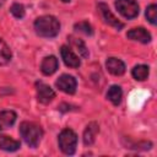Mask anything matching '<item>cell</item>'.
<instances>
[{"instance_id": "ac0fdd59", "label": "cell", "mask_w": 157, "mask_h": 157, "mask_svg": "<svg viewBox=\"0 0 157 157\" xmlns=\"http://www.w3.org/2000/svg\"><path fill=\"white\" fill-rule=\"evenodd\" d=\"M67 39H69V42L71 43V45H72V47H75V48H76V50H77V52H78L83 58H87V56H88V49L86 48L85 43H83L81 39L75 38V37H72V36H70Z\"/></svg>"}, {"instance_id": "30bf717a", "label": "cell", "mask_w": 157, "mask_h": 157, "mask_svg": "<svg viewBox=\"0 0 157 157\" xmlns=\"http://www.w3.org/2000/svg\"><path fill=\"white\" fill-rule=\"evenodd\" d=\"M105 66H107L108 71L115 76H120L125 72V64L118 58H108Z\"/></svg>"}, {"instance_id": "9a60e30c", "label": "cell", "mask_w": 157, "mask_h": 157, "mask_svg": "<svg viewBox=\"0 0 157 157\" xmlns=\"http://www.w3.org/2000/svg\"><path fill=\"white\" fill-rule=\"evenodd\" d=\"M121 96H123V92H121V88L117 85H113L108 92H107V98L114 104V105H118L121 101Z\"/></svg>"}, {"instance_id": "603a6c76", "label": "cell", "mask_w": 157, "mask_h": 157, "mask_svg": "<svg viewBox=\"0 0 157 157\" xmlns=\"http://www.w3.org/2000/svg\"><path fill=\"white\" fill-rule=\"evenodd\" d=\"M61 1H63V2H69L70 0H61Z\"/></svg>"}, {"instance_id": "8992f818", "label": "cell", "mask_w": 157, "mask_h": 157, "mask_svg": "<svg viewBox=\"0 0 157 157\" xmlns=\"http://www.w3.org/2000/svg\"><path fill=\"white\" fill-rule=\"evenodd\" d=\"M98 10H99V12H101V15H102V17H103V20H104L105 23H108L109 26H112V27H114V28H117V29H121V28L124 27V23H121V22L112 13V11L109 10V7H108L107 4L99 2V4H98Z\"/></svg>"}, {"instance_id": "2e32d148", "label": "cell", "mask_w": 157, "mask_h": 157, "mask_svg": "<svg viewBox=\"0 0 157 157\" xmlns=\"http://www.w3.org/2000/svg\"><path fill=\"white\" fill-rule=\"evenodd\" d=\"M148 72H150V70H148V66L147 65H136L132 69V71H131L132 77L135 80H137V81L146 80L147 76H148Z\"/></svg>"}, {"instance_id": "7c38bea8", "label": "cell", "mask_w": 157, "mask_h": 157, "mask_svg": "<svg viewBox=\"0 0 157 157\" xmlns=\"http://www.w3.org/2000/svg\"><path fill=\"white\" fill-rule=\"evenodd\" d=\"M98 131H99L98 124L94 123V121L90 123V124L86 126L85 131H83V144H85L86 146L92 145V144L94 142V140H96V136H97Z\"/></svg>"}, {"instance_id": "7a4b0ae2", "label": "cell", "mask_w": 157, "mask_h": 157, "mask_svg": "<svg viewBox=\"0 0 157 157\" xmlns=\"http://www.w3.org/2000/svg\"><path fill=\"white\" fill-rule=\"evenodd\" d=\"M20 134L22 136V139L25 140V142L34 148L38 146L42 136H43V130L42 128L36 124V123H32V121H23L21 125H20Z\"/></svg>"}, {"instance_id": "5bb4252c", "label": "cell", "mask_w": 157, "mask_h": 157, "mask_svg": "<svg viewBox=\"0 0 157 157\" xmlns=\"http://www.w3.org/2000/svg\"><path fill=\"white\" fill-rule=\"evenodd\" d=\"M20 146H21L20 141L13 140V139H11V137H9V136H5V135L0 136V147H1L4 151L13 152V151L18 150Z\"/></svg>"}, {"instance_id": "d6986e66", "label": "cell", "mask_w": 157, "mask_h": 157, "mask_svg": "<svg viewBox=\"0 0 157 157\" xmlns=\"http://www.w3.org/2000/svg\"><path fill=\"white\" fill-rule=\"evenodd\" d=\"M75 31L80 32V33H83L86 36H92L93 34V29H92V26L86 22V21H82V22H78L75 25Z\"/></svg>"}, {"instance_id": "3957f363", "label": "cell", "mask_w": 157, "mask_h": 157, "mask_svg": "<svg viewBox=\"0 0 157 157\" xmlns=\"http://www.w3.org/2000/svg\"><path fill=\"white\" fill-rule=\"evenodd\" d=\"M59 147L65 155H72L76 151L77 136L71 129H64L59 134Z\"/></svg>"}, {"instance_id": "44dd1931", "label": "cell", "mask_w": 157, "mask_h": 157, "mask_svg": "<svg viewBox=\"0 0 157 157\" xmlns=\"http://www.w3.org/2000/svg\"><path fill=\"white\" fill-rule=\"evenodd\" d=\"M10 11H11V13H12L16 18H22V17L25 16V7H23V5H21V4H17V2H16V4H12Z\"/></svg>"}, {"instance_id": "8fae6325", "label": "cell", "mask_w": 157, "mask_h": 157, "mask_svg": "<svg viewBox=\"0 0 157 157\" xmlns=\"http://www.w3.org/2000/svg\"><path fill=\"white\" fill-rule=\"evenodd\" d=\"M58 65H59L58 59H56L54 55L45 56V58L43 59L42 64H40V71H42L44 75L49 76V75H52V74H54V72L56 71Z\"/></svg>"}, {"instance_id": "e0dca14e", "label": "cell", "mask_w": 157, "mask_h": 157, "mask_svg": "<svg viewBox=\"0 0 157 157\" xmlns=\"http://www.w3.org/2000/svg\"><path fill=\"white\" fill-rule=\"evenodd\" d=\"M11 50L7 47V44L0 38V65H5L11 60Z\"/></svg>"}, {"instance_id": "7402d4cb", "label": "cell", "mask_w": 157, "mask_h": 157, "mask_svg": "<svg viewBox=\"0 0 157 157\" xmlns=\"http://www.w3.org/2000/svg\"><path fill=\"white\" fill-rule=\"evenodd\" d=\"M4 2H5V0H0V5H2Z\"/></svg>"}, {"instance_id": "52a82bcc", "label": "cell", "mask_w": 157, "mask_h": 157, "mask_svg": "<svg viewBox=\"0 0 157 157\" xmlns=\"http://www.w3.org/2000/svg\"><path fill=\"white\" fill-rule=\"evenodd\" d=\"M60 54H61V58L65 63L66 66L69 67H78L81 65V61L78 59V56L71 50L70 47H66V45H63L61 49H60Z\"/></svg>"}, {"instance_id": "5b68a950", "label": "cell", "mask_w": 157, "mask_h": 157, "mask_svg": "<svg viewBox=\"0 0 157 157\" xmlns=\"http://www.w3.org/2000/svg\"><path fill=\"white\" fill-rule=\"evenodd\" d=\"M55 86H56L60 91H63V92H65V93H69V94H72V93H75V91H76L77 82H76V80H75L74 76L64 74V75H61V76L56 80Z\"/></svg>"}, {"instance_id": "277c9868", "label": "cell", "mask_w": 157, "mask_h": 157, "mask_svg": "<svg viewBox=\"0 0 157 157\" xmlns=\"http://www.w3.org/2000/svg\"><path fill=\"white\" fill-rule=\"evenodd\" d=\"M115 7L128 20L135 18L139 15V5L135 0H117Z\"/></svg>"}, {"instance_id": "6da1fadb", "label": "cell", "mask_w": 157, "mask_h": 157, "mask_svg": "<svg viewBox=\"0 0 157 157\" xmlns=\"http://www.w3.org/2000/svg\"><path fill=\"white\" fill-rule=\"evenodd\" d=\"M36 33L40 37L52 38L55 37L60 31V23L54 16H40L34 21Z\"/></svg>"}, {"instance_id": "9c48e42d", "label": "cell", "mask_w": 157, "mask_h": 157, "mask_svg": "<svg viewBox=\"0 0 157 157\" xmlns=\"http://www.w3.org/2000/svg\"><path fill=\"white\" fill-rule=\"evenodd\" d=\"M126 37L129 39H132V40H137V42H141V43H148L151 40V34L142 27H139V28H132L130 29L128 33H126Z\"/></svg>"}, {"instance_id": "ffe728a7", "label": "cell", "mask_w": 157, "mask_h": 157, "mask_svg": "<svg viewBox=\"0 0 157 157\" xmlns=\"http://www.w3.org/2000/svg\"><path fill=\"white\" fill-rule=\"evenodd\" d=\"M146 18L148 20L150 23L156 25V21H157V6L155 4L150 5L146 9Z\"/></svg>"}, {"instance_id": "ba28073f", "label": "cell", "mask_w": 157, "mask_h": 157, "mask_svg": "<svg viewBox=\"0 0 157 157\" xmlns=\"http://www.w3.org/2000/svg\"><path fill=\"white\" fill-rule=\"evenodd\" d=\"M54 97H55V93L48 85L43 82H37V98L40 103L47 104L52 102Z\"/></svg>"}, {"instance_id": "4fadbf2b", "label": "cell", "mask_w": 157, "mask_h": 157, "mask_svg": "<svg viewBox=\"0 0 157 157\" xmlns=\"http://www.w3.org/2000/svg\"><path fill=\"white\" fill-rule=\"evenodd\" d=\"M16 113L13 110H2L0 112V130L7 129L13 125L16 121Z\"/></svg>"}]
</instances>
